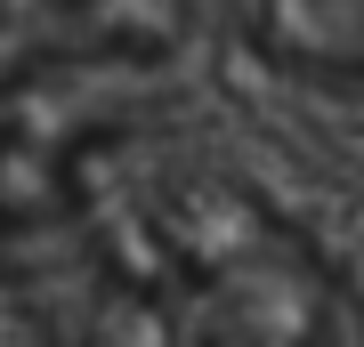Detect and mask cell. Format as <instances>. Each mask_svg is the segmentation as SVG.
Masks as SVG:
<instances>
[{"label":"cell","mask_w":364,"mask_h":347,"mask_svg":"<svg viewBox=\"0 0 364 347\" xmlns=\"http://www.w3.org/2000/svg\"><path fill=\"white\" fill-rule=\"evenodd\" d=\"M138 81H146V57L90 49V40H65L0 81V234L65 226L81 154L105 129H122Z\"/></svg>","instance_id":"cell-1"},{"label":"cell","mask_w":364,"mask_h":347,"mask_svg":"<svg viewBox=\"0 0 364 347\" xmlns=\"http://www.w3.org/2000/svg\"><path fill=\"white\" fill-rule=\"evenodd\" d=\"M251 49L308 89L364 105V0H251Z\"/></svg>","instance_id":"cell-2"},{"label":"cell","mask_w":364,"mask_h":347,"mask_svg":"<svg viewBox=\"0 0 364 347\" xmlns=\"http://www.w3.org/2000/svg\"><path fill=\"white\" fill-rule=\"evenodd\" d=\"M57 9H73V0H57Z\"/></svg>","instance_id":"cell-3"}]
</instances>
